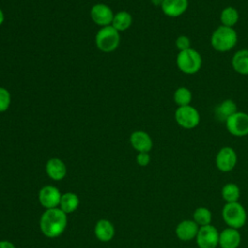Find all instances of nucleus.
Returning a JSON list of instances; mask_svg holds the SVG:
<instances>
[{"mask_svg":"<svg viewBox=\"0 0 248 248\" xmlns=\"http://www.w3.org/2000/svg\"><path fill=\"white\" fill-rule=\"evenodd\" d=\"M90 16L94 23L104 27V26L111 25L114 14L108 5L103 3H98L92 6L90 10Z\"/></svg>","mask_w":248,"mask_h":248,"instance_id":"nucleus-10","label":"nucleus"},{"mask_svg":"<svg viewBox=\"0 0 248 248\" xmlns=\"http://www.w3.org/2000/svg\"><path fill=\"white\" fill-rule=\"evenodd\" d=\"M176 66L180 72L186 75L197 74L202 66L201 53L195 48L178 51L176 55Z\"/></svg>","mask_w":248,"mask_h":248,"instance_id":"nucleus-3","label":"nucleus"},{"mask_svg":"<svg viewBox=\"0 0 248 248\" xmlns=\"http://www.w3.org/2000/svg\"><path fill=\"white\" fill-rule=\"evenodd\" d=\"M175 122L183 129L192 130L196 128L201 121L200 112L191 105L177 107L174 111Z\"/></svg>","mask_w":248,"mask_h":248,"instance_id":"nucleus-6","label":"nucleus"},{"mask_svg":"<svg viewBox=\"0 0 248 248\" xmlns=\"http://www.w3.org/2000/svg\"><path fill=\"white\" fill-rule=\"evenodd\" d=\"M67 226V214L60 208L46 209L41 216L40 229L46 237H57L63 233Z\"/></svg>","mask_w":248,"mask_h":248,"instance_id":"nucleus-1","label":"nucleus"},{"mask_svg":"<svg viewBox=\"0 0 248 248\" xmlns=\"http://www.w3.org/2000/svg\"><path fill=\"white\" fill-rule=\"evenodd\" d=\"M175 46L179 51L191 48V41L186 35H180L175 40Z\"/></svg>","mask_w":248,"mask_h":248,"instance_id":"nucleus-27","label":"nucleus"},{"mask_svg":"<svg viewBox=\"0 0 248 248\" xmlns=\"http://www.w3.org/2000/svg\"><path fill=\"white\" fill-rule=\"evenodd\" d=\"M218 230L210 225L200 227L196 236V242L199 248H217L219 246Z\"/></svg>","mask_w":248,"mask_h":248,"instance_id":"nucleus-8","label":"nucleus"},{"mask_svg":"<svg viewBox=\"0 0 248 248\" xmlns=\"http://www.w3.org/2000/svg\"><path fill=\"white\" fill-rule=\"evenodd\" d=\"M228 132L234 137H245L248 135V113L236 111L225 122Z\"/></svg>","mask_w":248,"mask_h":248,"instance_id":"nucleus-7","label":"nucleus"},{"mask_svg":"<svg viewBox=\"0 0 248 248\" xmlns=\"http://www.w3.org/2000/svg\"><path fill=\"white\" fill-rule=\"evenodd\" d=\"M95 44L102 52H112L120 44L119 32L111 25L104 26L95 36Z\"/></svg>","mask_w":248,"mask_h":248,"instance_id":"nucleus-5","label":"nucleus"},{"mask_svg":"<svg viewBox=\"0 0 248 248\" xmlns=\"http://www.w3.org/2000/svg\"><path fill=\"white\" fill-rule=\"evenodd\" d=\"M136 160L140 167H146L150 163V155L148 152H139Z\"/></svg>","mask_w":248,"mask_h":248,"instance_id":"nucleus-28","label":"nucleus"},{"mask_svg":"<svg viewBox=\"0 0 248 248\" xmlns=\"http://www.w3.org/2000/svg\"><path fill=\"white\" fill-rule=\"evenodd\" d=\"M61 196L60 191L56 187L46 185L39 192V202L46 209L55 208L59 206Z\"/></svg>","mask_w":248,"mask_h":248,"instance_id":"nucleus-11","label":"nucleus"},{"mask_svg":"<svg viewBox=\"0 0 248 248\" xmlns=\"http://www.w3.org/2000/svg\"><path fill=\"white\" fill-rule=\"evenodd\" d=\"M4 20H5V16H4V12L2 11V9L0 8V26L3 24V22H4Z\"/></svg>","mask_w":248,"mask_h":248,"instance_id":"nucleus-31","label":"nucleus"},{"mask_svg":"<svg viewBox=\"0 0 248 248\" xmlns=\"http://www.w3.org/2000/svg\"><path fill=\"white\" fill-rule=\"evenodd\" d=\"M241 242V234L238 230L226 228L219 233V246L221 248H238Z\"/></svg>","mask_w":248,"mask_h":248,"instance_id":"nucleus-14","label":"nucleus"},{"mask_svg":"<svg viewBox=\"0 0 248 248\" xmlns=\"http://www.w3.org/2000/svg\"><path fill=\"white\" fill-rule=\"evenodd\" d=\"M130 143L138 152H149L153 146L152 139L144 131L138 130L131 134Z\"/></svg>","mask_w":248,"mask_h":248,"instance_id":"nucleus-13","label":"nucleus"},{"mask_svg":"<svg viewBox=\"0 0 248 248\" xmlns=\"http://www.w3.org/2000/svg\"><path fill=\"white\" fill-rule=\"evenodd\" d=\"M132 22H133V18L131 14L128 13L127 11H120L114 14L111 26L115 28L118 32H121L129 29L132 25Z\"/></svg>","mask_w":248,"mask_h":248,"instance_id":"nucleus-20","label":"nucleus"},{"mask_svg":"<svg viewBox=\"0 0 248 248\" xmlns=\"http://www.w3.org/2000/svg\"><path fill=\"white\" fill-rule=\"evenodd\" d=\"M79 204L78 197L72 192H67L61 196L59 208L66 214L74 212Z\"/></svg>","mask_w":248,"mask_h":248,"instance_id":"nucleus-21","label":"nucleus"},{"mask_svg":"<svg viewBox=\"0 0 248 248\" xmlns=\"http://www.w3.org/2000/svg\"><path fill=\"white\" fill-rule=\"evenodd\" d=\"M222 218L228 227L239 230L246 224L247 212L240 202H228L222 208Z\"/></svg>","mask_w":248,"mask_h":248,"instance_id":"nucleus-4","label":"nucleus"},{"mask_svg":"<svg viewBox=\"0 0 248 248\" xmlns=\"http://www.w3.org/2000/svg\"><path fill=\"white\" fill-rule=\"evenodd\" d=\"M232 69L242 75L248 76V49L243 48L236 51L232 58Z\"/></svg>","mask_w":248,"mask_h":248,"instance_id":"nucleus-19","label":"nucleus"},{"mask_svg":"<svg viewBox=\"0 0 248 248\" xmlns=\"http://www.w3.org/2000/svg\"><path fill=\"white\" fill-rule=\"evenodd\" d=\"M188 6V0H164L161 9L167 16L178 17L187 11Z\"/></svg>","mask_w":248,"mask_h":248,"instance_id":"nucleus-15","label":"nucleus"},{"mask_svg":"<svg viewBox=\"0 0 248 248\" xmlns=\"http://www.w3.org/2000/svg\"><path fill=\"white\" fill-rule=\"evenodd\" d=\"M237 163V154L231 146L222 147L216 154L215 164L222 172H229L234 169Z\"/></svg>","mask_w":248,"mask_h":248,"instance_id":"nucleus-9","label":"nucleus"},{"mask_svg":"<svg viewBox=\"0 0 248 248\" xmlns=\"http://www.w3.org/2000/svg\"><path fill=\"white\" fill-rule=\"evenodd\" d=\"M95 235L103 242H108L114 236V227L111 222L106 219L99 220L95 225Z\"/></svg>","mask_w":248,"mask_h":248,"instance_id":"nucleus-18","label":"nucleus"},{"mask_svg":"<svg viewBox=\"0 0 248 248\" xmlns=\"http://www.w3.org/2000/svg\"><path fill=\"white\" fill-rule=\"evenodd\" d=\"M163 1H164V0H150L151 4H152L153 6H156V7H161L162 4H163Z\"/></svg>","mask_w":248,"mask_h":248,"instance_id":"nucleus-30","label":"nucleus"},{"mask_svg":"<svg viewBox=\"0 0 248 248\" xmlns=\"http://www.w3.org/2000/svg\"><path fill=\"white\" fill-rule=\"evenodd\" d=\"M239 20L238 11L232 6H228L221 11L220 21L221 24L228 27H233Z\"/></svg>","mask_w":248,"mask_h":248,"instance_id":"nucleus-22","label":"nucleus"},{"mask_svg":"<svg viewBox=\"0 0 248 248\" xmlns=\"http://www.w3.org/2000/svg\"><path fill=\"white\" fill-rule=\"evenodd\" d=\"M237 40V33L233 27H228L221 24L212 32L210 44L216 51L228 52L236 46Z\"/></svg>","mask_w":248,"mask_h":248,"instance_id":"nucleus-2","label":"nucleus"},{"mask_svg":"<svg viewBox=\"0 0 248 248\" xmlns=\"http://www.w3.org/2000/svg\"><path fill=\"white\" fill-rule=\"evenodd\" d=\"M193 220L200 227L210 225L212 221V213L209 208L205 206H199L193 212Z\"/></svg>","mask_w":248,"mask_h":248,"instance_id":"nucleus-24","label":"nucleus"},{"mask_svg":"<svg viewBox=\"0 0 248 248\" xmlns=\"http://www.w3.org/2000/svg\"><path fill=\"white\" fill-rule=\"evenodd\" d=\"M193 99L192 92L189 88L185 86L177 87L173 93V101L177 105V107L190 105Z\"/></svg>","mask_w":248,"mask_h":248,"instance_id":"nucleus-25","label":"nucleus"},{"mask_svg":"<svg viewBox=\"0 0 248 248\" xmlns=\"http://www.w3.org/2000/svg\"><path fill=\"white\" fill-rule=\"evenodd\" d=\"M12 97L10 91L5 88L0 86V112H5L11 105Z\"/></svg>","mask_w":248,"mask_h":248,"instance_id":"nucleus-26","label":"nucleus"},{"mask_svg":"<svg viewBox=\"0 0 248 248\" xmlns=\"http://www.w3.org/2000/svg\"><path fill=\"white\" fill-rule=\"evenodd\" d=\"M0 248H16V246L8 240H0Z\"/></svg>","mask_w":248,"mask_h":248,"instance_id":"nucleus-29","label":"nucleus"},{"mask_svg":"<svg viewBox=\"0 0 248 248\" xmlns=\"http://www.w3.org/2000/svg\"><path fill=\"white\" fill-rule=\"evenodd\" d=\"M200 226L192 220H183L179 222L175 228V234L182 241H191L196 239Z\"/></svg>","mask_w":248,"mask_h":248,"instance_id":"nucleus-12","label":"nucleus"},{"mask_svg":"<svg viewBox=\"0 0 248 248\" xmlns=\"http://www.w3.org/2000/svg\"><path fill=\"white\" fill-rule=\"evenodd\" d=\"M221 196L223 200L226 202V203L238 202L240 198V189L238 185L235 183H227L222 187Z\"/></svg>","mask_w":248,"mask_h":248,"instance_id":"nucleus-23","label":"nucleus"},{"mask_svg":"<svg viewBox=\"0 0 248 248\" xmlns=\"http://www.w3.org/2000/svg\"><path fill=\"white\" fill-rule=\"evenodd\" d=\"M46 170L47 175L53 180H62L67 173L65 163L58 158H51L46 162Z\"/></svg>","mask_w":248,"mask_h":248,"instance_id":"nucleus-17","label":"nucleus"},{"mask_svg":"<svg viewBox=\"0 0 248 248\" xmlns=\"http://www.w3.org/2000/svg\"><path fill=\"white\" fill-rule=\"evenodd\" d=\"M237 110V106L232 99H226L218 104L214 108V117L217 121L225 123L229 117L234 114Z\"/></svg>","mask_w":248,"mask_h":248,"instance_id":"nucleus-16","label":"nucleus"}]
</instances>
